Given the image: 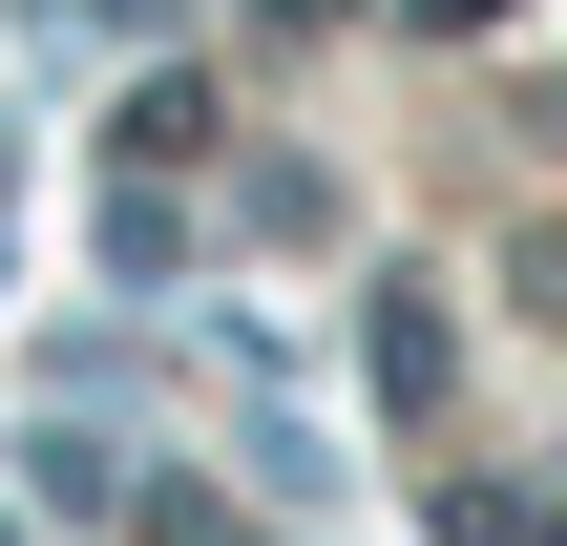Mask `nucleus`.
Wrapping results in <instances>:
<instances>
[{"mask_svg": "<svg viewBox=\"0 0 567 546\" xmlns=\"http://www.w3.org/2000/svg\"><path fill=\"white\" fill-rule=\"evenodd\" d=\"M442 546H567L547 484H442Z\"/></svg>", "mask_w": 567, "mask_h": 546, "instance_id": "1", "label": "nucleus"}, {"mask_svg": "<svg viewBox=\"0 0 567 546\" xmlns=\"http://www.w3.org/2000/svg\"><path fill=\"white\" fill-rule=\"evenodd\" d=\"M442 358H463V337H442L421 295H379V400H442Z\"/></svg>", "mask_w": 567, "mask_h": 546, "instance_id": "2", "label": "nucleus"}, {"mask_svg": "<svg viewBox=\"0 0 567 546\" xmlns=\"http://www.w3.org/2000/svg\"><path fill=\"white\" fill-rule=\"evenodd\" d=\"M42 505H63V526H105V505H126V442H63V421H42Z\"/></svg>", "mask_w": 567, "mask_h": 546, "instance_id": "3", "label": "nucleus"}, {"mask_svg": "<svg viewBox=\"0 0 567 546\" xmlns=\"http://www.w3.org/2000/svg\"><path fill=\"white\" fill-rule=\"evenodd\" d=\"M400 21H442V42H463V21H505V0H400Z\"/></svg>", "mask_w": 567, "mask_h": 546, "instance_id": "4", "label": "nucleus"}, {"mask_svg": "<svg viewBox=\"0 0 567 546\" xmlns=\"http://www.w3.org/2000/svg\"><path fill=\"white\" fill-rule=\"evenodd\" d=\"M168 546H252V526H210V505H168Z\"/></svg>", "mask_w": 567, "mask_h": 546, "instance_id": "5", "label": "nucleus"}]
</instances>
